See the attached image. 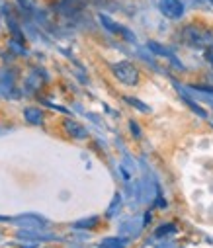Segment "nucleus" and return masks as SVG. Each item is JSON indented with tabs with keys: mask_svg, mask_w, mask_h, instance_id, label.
<instances>
[{
	"mask_svg": "<svg viewBox=\"0 0 213 248\" xmlns=\"http://www.w3.org/2000/svg\"><path fill=\"white\" fill-rule=\"evenodd\" d=\"M129 129H131V133H133L137 139L141 137V129H139V125H137V121H133V119L129 121Z\"/></svg>",
	"mask_w": 213,
	"mask_h": 248,
	"instance_id": "13",
	"label": "nucleus"
},
{
	"mask_svg": "<svg viewBox=\"0 0 213 248\" xmlns=\"http://www.w3.org/2000/svg\"><path fill=\"white\" fill-rule=\"evenodd\" d=\"M18 225H24L26 229H45L47 227V221L45 219H41V217H37V215H22V217H16L14 219Z\"/></svg>",
	"mask_w": 213,
	"mask_h": 248,
	"instance_id": "5",
	"label": "nucleus"
},
{
	"mask_svg": "<svg viewBox=\"0 0 213 248\" xmlns=\"http://www.w3.org/2000/svg\"><path fill=\"white\" fill-rule=\"evenodd\" d=\"M176 225H172V223H168V225H163V227H159L157 231H155V236H159V238H164V236H170V234H176Z\"/></svg>",
	"mask_w": 213,
	"mask_h": 248,
	"instance_id": "8",
	"label": "nucleus"
},
{
	"mask_svg": "<svg viewBox=\"0 0 213 248\" xmlns=\"http://www.w3.org/2000/svg\"><path fill=\"white\" fill-rule=\"evenodd\" d=\"M157 207H159V209H166V207H168V205H166V200H163V198L159 196V200H157Z\"/></svg>",
	"mask_w": 213,
	"mask_h": 248,
	"instance_id": "16",
	"label": "nucleus"
},
{
	"mask_svg": "<svg viewBox=\"0 0 213 248\" xmlns=\"http://www.w3.org/2000/svg\"><path fill=\"white\" fill-rule=\"evenodd\" d=\"M63 127H65L68 137H73V139H88V129L84 125H81L79 121H75V119H65Z\"/></svg>",
	"mask_w": 213,
	"mask_h": 248,
	"instance_id": "4",
	"label": "nucleus"
},
{
	"mask_svg": "<svg viewBox=\"0 0 213 248\" xmlns=\"http://www.w3.org/2000/svg\"><path fill=\"white\" fill-rule=\"evenodd\" d=\"M211 2H213V0H211Z\"/></svg>",
	"mask_w": 213,
	"mask_h": 248,
	"instance_id": "17",
	"label": "nucleus"
},
{
	"mask_svg": "<svg viewBox=\"0 0 213 248\" xmlns=\"http://www.w3.org/2000/svg\"><path fill=\"white\" fill-rule=\"evenodd\" d=\"M24 117L30 125H43V121H45V113L39 108H26Z\"/></svg>",
	"mask_w": 213,
	"mask_h": 248,
	"instance_id": "6",
	"label": "nucleus"
},
{
	"mask_svg": "<svg viewBox=\"0 0 213 248\" xmlns=\"http://www.w3.org/2000/svg\"><path fill=\"white\" fill-rule=\"evenodd\" d=\"M205 59L209 61L211 65H213V45H211V47H207V51H205Z\"/></svg>",
	"mask_w": 213,
	"mask_h": 248,
	"instance_id": "15",
	"label": "nucleus"
},
{
	"mask_svg": "<svg viewBox=\"0 0 213 248\" xmlns=\"http://www.w3.org/2000/svg\"><path fill=\"white\" fill-rule=\"evenodd\" d=\"M159 10L170 18V20H178L184 16V2L182 0H159Z\"/></svg>",
	"mask_w": 213,
	"mask_h": 248,
	"instance_id": "3",
	"label": "nucleus"
},
{
	"mask_svg": "<svg viewBox=\"0 0 213 248\" xmlns=\"http://www.w3.org/2000/svg\"><path fill=\"white\" fill-rule=\"evenodd\" d=\"M98 225V217H90V219H82L79 223H75V229H92Z\"/></svg>",
	"mask_w": 213,
	"mask_h": 248,
	"instance_id": "11",
	"label": "nucleus"
},
{
	"mask_svg": "<svg viewBox=\"0 0 213 248\" xmlns=\"http://www.w3.org/2000/svg\"><path fill=\"white\" fill-rule=\"evenodd\" d=\"M127 244H129L127 238H106V240H102V246H106V248H125Z\"/></svg>",
	"mask_w": 213,
	"mask_h": 248,
	"instance_id": "9",
	"label": "nucleus"
},
{
	"mask_svg": "<svg viewBox=\"0 0 213 248\" xmlns=\"http://www.w3.org/2000/svg\"><path fill=\"white\" fill-rule=\"evenodd\" d=\"M125 102H127V104H131L133 108H137L141 113H151V108H149L147 104L139 102V100H135V98H129V96H125Z\"/></svg>",
	"mask_w": 213,
	"mask_h": 248,
	"instance_id": "10",
	"label": "nucleus"
},
{
	"mask_svg": "<svg viewBox=\"0 0 213 248\" xmlns=\"http://www.w3.org/2000/svg\"><path fill=\"white\" fill-rule=\"evenodd\" d=\"M184 39L190 43V45H196V47H211L213 45V33L203 30L201 26H186L184 28Z\"/></svg>",
	"mask_w": 213,
	"mask_h": 248,
	"instance_id": "2",
	"label": "nucleus"
},
{
	"mask_svg": "<svg viewBox=\"0 0 213 248\" xmlns=\"http://www.w3.org/2000/svg\"><path fill=\"white\" fill-rule=\"evenodd\" d=\"M10 47H12V51H14V53H20V55H24V53H26V49H24L22 45H18L16 41H10Z\"/></svg>",
	"mask_w": 213,
	"mask_h": 248,
	"instance_id": "14",
	"label": "nucleus"
},
{
	"mask_svg": "<svg viewBox=\"0 0 213 248\" xmlns=\"http://www.w3.org/2000/svg\"><path fill=\"white\" fill-rule=\"evenodd\" d=\"M112 75L115 77L117 82L125 84V86H137L139 80H141L139 69L133 63H129V61H119V63H114L112 65Z\"/></svg>",
	"mask_w": 213,
	"mask_h": 248,
	"instance_id": "1",
	"label": "nucleus"
},
{
	"mask_svg": "<svg viewBox=\"0 0 213 248\" xmlns=\"http://www.w3.org/2000/svg\"><path fill=\"white\" fill-rule=\"evenodd\" d=\"M119 203H121V198H119V196H115V198H114V203H112V207L108 209V217H114V215L119 211Z\"/></svg>",
	"mask_w": 213,
	"mask_h": 248,
	"instance_id": "12",
	"label": "nucleus"
},
{
	"mask_svg": "<svg viewBox=\"0 0 213 248\" xmlns=\"http://www.w3.org/2000/svg\"><path fill=\"white\" fill-rule=\"evenodd\" d=\"M149 47H151V51L153 53H157V55H161V57H166L170 63H172V67H176V69H182V63L180 61L170 53V51H166L163 45H159V43H155V41H149Z\"/></svg>",
	"mask_w": 213,
	"mask_h": 248,
	"instance_id": "7",
	"label": "nucleus"
}]
</instances>
